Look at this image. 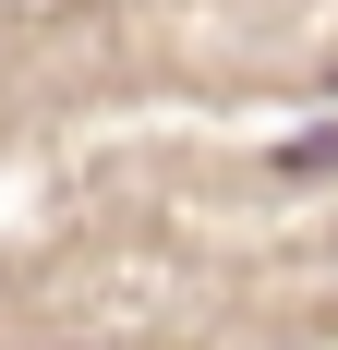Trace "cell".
<instances>
[{
  "mask_svg": "<svg viewBox=\"0 0 338 350\" xmlns=\"http://www.w3.org/2000/svg\"><path fill=\"white\" fill-rule=\"evenodd\" d=\"M278 170H290V181H326V170H338V121H326V133H290Z\"/></svg>",
  "mask_w": 338,
  "mask_h": 350,
  "instance_id": "6da1fadb",
  "label": "cell"
},
{
  "mask_svg": "<svg viewBox=\"0 0 338 350\" xmlns=\"http://www.w3.org/2000/svg\"><path fill=\"white\" fill-rule=\"evenodd\" d=\"M326 85H338V72H326Z\"/></svg>",
  "mask_w": 338,
  "mask_h": 350,
  "instance_id": "7a4b0ae2",
  "label": "cell"
}]
</instances>
